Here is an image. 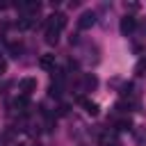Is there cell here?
I'll use <instances>...</instances> for the list:
<instances>
[{
    "label": "cell",
    "instance_id": "1",
    "mask_svg": "<svg viewBox=\"0 0 146 146\" xmlns=\"http://www.w3.org/2000/svg\"><path fill=\"white\" fill-rule=\"evenodd\" d=\"M46 25H48V27H55L57 32H62V30L66 27V14H62V11L52 14V16H50V21H48Z\"/></svg>",
    "mask_w": 146,
    "mask_h": 146
},
{
    "label": "cell",
    "instance_id": "2",
    "mask_svg": "<svg viewBox=\"0 0 146 146\" xmlns=\"http://www.w3.org/2000/svg\"><path fill=\"white\" fill-rule=\"evenodd\" d=\"M18 89H21V94L23 96H30L32 91H36V78H23L21 82H18Z\"/></svg>",
    "mask_w": 146,
    "mask_h": 146
},
{
    "label": "cell",
    "instance_id": "3",
    "mask_svg": "<svg viewBox=\"0 0 146 146\" xmlns=\"http://www.w3.org/2000/svg\"><path fill=\"white\" fill-rule=\"evenodd\" d=\"M78 103H80V105L84 107V112H87L89 116H96V114H98V105H96L94 100H89V98H84V96H80V98H78Z\"/></svg>",
    "mask_w": 146,
    "mask_h": 146
},
{
    "label": "cell",
    "instance_id": "4",
    "mask_svg": "<svg viewBox=\"0 0 146 146\" xmlns=\"http://www.w3.org/2000/svg\"><path fill=\"white\" fill-rule=\"evenodd\" d=\"M96 23V11H84L82 16H80V21H78V25L82 27V30H87V27H91Z\"/></svg>",
    "mask_w": 146,
    "mask_h": 146
},
{
    "label": "cell",
    "instance_id": "5",
    "mask_svg": "<svg viewBox=\"0 0 146 146\" xmlns=\"http://www.w3.org/2000/svg\"><path fill=\"white\" fill-rule=\"evenodd\" d=\"M135 27H137V18H132V16H123L121 18V32L123 34H130Z\"/></svg>",
    "mask_w": 146,
    "mask_h": 146
},
{
    "label": "cell",
    "instance_id": "6",
    "mask_svg": "<svg viewBox=\"0 0 146 146\" xmlns=\"http://www.w3.org/2000/svg\"><path fill=\"white\" fill-rule=\"evenodd\" d=\"M82 87H84V91H94L98 87V78L91 75V73H84L82 75Z\"/></svg>",
    "mask_w": 146,
    "mask_h": 146
},
{
    "label": "cell",
    "instance_id": "7",
    "mask_svg": "<svg viewBox=\"0 0 146 146\" xmlns=\"http://www.w3.org/2000/svg\"><path fill=\"white\" fill-rule=\"evenodd\" d=\"M39 66H41V68H46V71H52V68H55V55H50V52L41 55V59H39Z\"/></svg>",
    "mask_w": 146,
    "mask_h": 146
},
{
    "label": "cell",
    "instance_id": "8",
    "mask_svg": "<svg viewBox=\"0 0 146 146\" xmlns=\"http://www.w3.org/2000/svg\"><path fill=\"white\" fill-rule=\"evenodd\" d=\"M14 107H16L18 112H23V114H25V112L30 110V100H27V96H23V94H21V96H16V98H14Z\"/></svg>",
    "mask_w": 146,
    "mask_h": 146
},
{
    "label": "cell",
    "instance_id": "9",
    "mask_svg": "<svg viewBox=\"0 0 146 146\" xmlns=\"http://www.w3.org/2000/svg\"><path fill=\"white\" fill-rule=\"evenodd\" d=\"M57 39H59V32H57L55 27H48V25H46V41H48V43H57Z\"/></svg>",
    "mask_w": 146,
    "mask_h": 146
},
{
    "label": "cell",
    "instance_id": "10",
    "mask_svg": "<svg viewBox=\"0 0 146 146\" xmlns=\"http://www.w3.org/2000/svg\"><path fill=\"white\" fill-rule=\"evenodd\" d=\"M32 25H34V18H30V16H23L18 21V30H30Z\"/></svg>",
    "mask_w": 146,
    "mask_h": 146
},
{
    "label": "cell",
    "instance_id": "11",
    "mask_svg": "<svg viewBox=\"0 0 146 146\" xmlns=\"http://www.w3.org/2000/svg\"><path fill=\"white\" fill-rule=\"evenodd\" d=\"M48 96H50V98H59V96H62V84L52 82V84H50V89H48Z\"/></svg>",
    "mask_w": 146,
    "mask_h": 146
},
{
    "label": "cell",
    "instance_id": "12",
    "mask_svg": "<svg viewBox=\"0 0 146 146\" xmlns=\"http://www.w3.org/2000/svg\"><path fill=\"white\" fill-rule=\"evenodd\" d=\"M130 128H132L130 119H121V121H116V130H119V132H125V130H130Z\"/></svg>",
    "mask_w": 146,
    "mask_h": 146
},
{
    "label": "cell",
    "instance_id": "13",
    "mask_svg": "<svg viewBox=\"0 0 146 146\" xmlns=\"http://www.w3.org/2000/svg\"><path fill=\"white\" fill-rule=\"evenodd\" d=\"M21 50H23V46H21V43H9V52H11V57H18V55H21Z\"/></svg>",
    "mask_w": 146,
    "mask_h": 146
},
{
    "label": "cell",
    "instance_id": "14",
    "mask_svg": "<svg viewBox=\"0 0 146 146\" xmlns=\"http://www.w3.org/2000/svg\"><path fill=\"white\" fill-rule=\"evenodd\" d=\"M103 146H121V144H119L116 137H107V135H105V137H103Z\"/></svg>",
    "mask_w": 146,
    "mask_h": 146
},
{
    "label": "cell",
    "instance_id": "15",
    "mask_svg": "<svg viewBox=\"0 0 146 146\" xmlns=\"http://www.w3.org/2000/svg\"><path fill=\"white\" fill-rule=\"evenodd\" d=\"M5 71H7V62H5V59H0V75H2Z\"/></svg>",
    "mask_w": 146,
    "mask_h": 146
},
{
    "label": "cell",
    "instance_id": "16",
    "mask_svg": "<svg viewBox=\"0 0 146 146\" xmlns=\"http://www.w3.org/2000/svg\"><path fill=\"white\" fill-rule=\"evenodd\" d=\"M66 112H68V105H62V107H59V116H64Z\"/></svg>",
    "mask_w": 146,
    "mask_h": 146
},
{
    "label": "cell",
    "instance_id": "17",
    "mask_svg": "<svg viewBox=\"0 0 146 146\" xmlns=\"http://www.w3.org/2000/svg\"><path fill=\"white\" fill-rule=\"evenodd\" d=\"M36 146H39V144H36Z\"/></svg>",
    "mask_w": 146,
    "mask_h": 146
}]
</instances>
